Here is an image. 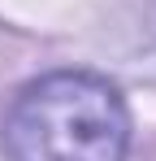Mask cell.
<instances>
[{
    "instance_id": "6da1fadb",
    "label": "cell",
    "mask_w": 156,
    "mask_h": 161,
    "mask_svg": "<svg viewBox=\"0 0 156 161\" xmlns=\"http://www.w3.org/2000/svg\"><path fill=\"white\" fill-rule=\"evenodd\" d=\"M4 161H126L130 109L91 70L39 74L0 113Z\"/></svg>"
}]
</instances>
